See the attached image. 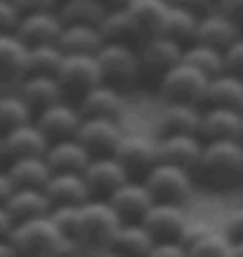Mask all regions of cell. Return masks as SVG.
I'll list each match as a JSON object with an SVG mask.
<instances>
[{"label": "cell", "instance_id": "6da1fadb", "mask_svg": "<svg viewBox=\"0 0 243 257\" xmlns=\"http://www.w3.org/2000/svg\"><path fill=\"white\" fill-rule=\"evenodd\" d=\"M212 189H229L243 182V142H205L194 179Z\"/></svg>", "mask_w": 243, "mask_h": 257}, {"label": "cell", "instance_id": "7a4b0ae2", "mask_svg": "<svg viewBox=\"0 0 243 257\" xmlns=\"http://www.w3.org/2000/svg\"><path fill=\"white\" fill-rule=\"evenodd\" d=\"M10 241L17 248L19 257H64L73 238L64 234L55 224V219L47 215L15 224Z\"/></svg>", "mask_w": 243, "mask_h": 257}, {"label": "cell", "instance_id": "3957f363", "mask_svg": "<svg viewBox=\"0 0 243 257\" xmlns=\"http://www.w3.org/2000/svg\"><path fill=\"white\" fill-rule=\"evenodd\" d=\"M120 224H123V219L116 215V210L109 205L106 198H90L78 208V222H76L73 238L83 243L90 252L106 250Z\"/></svg>", "mask_w": 243, "mask_h": 257}, {"label": "cell", "instance_id": "277c9868", "mask_svg": "<svg viewBox=\"0 0 243 257\" xmlns=\"http://www.w3.org/2000/svg\"><path fill=\"white\" fill-rule=\"evenodd\" d=\"M97 66L102 73V83L126 92L137 85L142 78L140 50L135 45H120V43H104L97 52Z\"/></svg>", "mask_w": 243, "mask_h": 257}, {"label": "cell", "instance_id": "5b68a950", "mask_svg": "<svg viewBox=\"0 0 243 257\" xmlns=\"http://www.w3.org/2000/svg\"><path fill=\"white\" fill-rule=\"evenodd\" d=\"M144 187L149 189L154 203H173V205H187L194 196V172L177 168V165L156 163L144 177Z\"/></svg>", "mask_w": 243, "mask_h": 257}, {"label": "cell", "instance_id": "8992f818", "mask_svg": "<svg viewBox=\"0 0 243 257\" xmlns=\"http://www.w3.org/2000/svg\"><path fill=\"white\" fill-rule=\"evenodd\" d=\"M210 80L196 69L187 66L180 62L175 69H170L163 78L158 80V97L163 104H194L201 106L205 104V94H208Z\"/></svg>", "mask_w": 243, "mask_h": 257}, {"label": "cell", "instance_id": "52a82bcc", "mask_svg": "<svg viewBox=\"0 0 243 257\" xmlns=\"http://www.w3.org/2000/svg\"><path fill=\"white\" fill-rule=\"evenodd\" d=\"M57 83L62 87L64 97L78 101L92 87L102 85V73L97 66V57L92 55H64V62L57 71Z\"/></svg>", "mask_w": 243, "mask_h": 257}, {"label": "cell", "instance_id": "ba28073f", "mask_svg": "<svg viewBox=\"0 0 243 257\" xmlns=\"http://www.w3.org/2000/svg\"><path fill=\"white\" fill-rule=\"evenodd\" d=\"M133 179H142L158 163V137L144 133H126L113 154Z\"/></svg>", "mask_w": 243, "mask_h": 257}, {"label": "cell", "instance_id": "9c48e42d", "mask_svg": "<svg viewBox=\"0 0 243 257\" xmlns=\"http://www.w3.org/2000/svg\"><path fill=\"white\" fill-rule=\"evenodd\" d=\"M187 222L189 215L184 205H173V203H154L149 212L142 217V226L149 231L154 243L180 241Z\"/></svg>", "mask_w": 243, "mask_h": 257}, {"label": "cell", "instance_id": "30bf717a", "mask_svg": "<svg viewBox=\"0 0 243 257\" xmlns=\"http://www.w3.org/2000/svg\"><path fill=\"white\" fill-rule=\"evenodd\" d=\"M126 130L118 120H102V118H83L76 140L87 149L92 158L97 156H113L118 144L123 140Z\"/></svg>", "mask_w": 243, "mask_h": 257}, {"label": "cell", "instance_id": "8fae6325", "mask_svg": "<svg viewBox=\"0 0 243 257\" xmlns=\"http://www.w3.org/2000/svg\"><path fill=\"white\" fill-rule=\"evenodd\" d=\"M137 50H140L142 76H156L158 80L182 62V52H184V47L165 36H154L144 40Z\"/></svg>", "mask_w": 243, "mask_h": 257}, {"label": "cell", "instance_id": "7c38bea8", "mask_svg": "<svg viewBox=\"0 0 243 257\" xmlns=\"http://www.w3.org/2000/svg\"><path fill=\"white\" fill-rule=\"evenodd\" d=\"M26 57H29V47L15 33L0 36V92L19 90L24 78L29 76Z\"/></svg>", "mask_w": 243, "mask_h": 257}, {"label": "cell", "instance_id": "4fadbf2b", "mask_svg": "<svg viewBox=\"0 0 243 257\" xmlns=\"http://www.w3.org/2000/svg\"><path fill=\"white\" fill-rule=\"evenodd\" d=\"M43 135L50 142H62V140H73L78 135L80 125H83V116L76 104H71L69 99L59 101L50 109L40 111L38 116L33 118Z\"/></svg>", "mask_w": 243, "mask_h": 257}, {"label": "cell", "instance_id": "5bb4252c", "mask_svg": "<svg viewBox=\"0 0 243 257\" xmlns=\"http://www.w3.org/2000/svg\"><path fill=\"white\" fill-rule=\"evenodd\" d=\"M205 142L198 135H165L158 137V163L177 165L184 170H196Z\"/></svg>", "mask_w": 243, "mask_h": 257}, {"label": "cell", "instance_id": "9a60e30c", "mask_svg": "<svg viewBox=\"0 0 243 257\" xmlns=\"http://www.w3.org/2000/svg\"><path fill=\"white\" fill-rule=\"evenodd\" d=\"M64 24L57 12H36V15H24L15 36L26 47L40 45H59Z\"/></svg>", "mask_w": 243, "mask_h": 257}, {"label": "cell", "instance_id": "2e32d148", "mask_svg": "<svg viewBox=\"0 0 243 257\" xmlns=\"http://www.w3.org/2000/svg\"><path fill=\"white\" fill-rule=\"evenodd\" d=\"M106 201L123 222H142V217L154 205V198H151L149 189L144 187L142 179H128L126 184H120Z\"/></svg>", "mask_w": 243, "mask_h": 257}, {"label": "cell", "instance_id": "e0dca14e", "mask_svg": "<svg viewBox=\"0 0 243 257\" xmlns=\"http://www.w3.org/2000/svg\"><path fill=\"white\" fill-rule=\"evenodd\" d=\"M198 137L203 142H243V111L208 106L201 116Z\"/></svg>", "mask_w": 243, "mask_h": 257}, {"label": "cell", "instance_id": "ac0fdd59", "mask_svg": "<svg viewBox=\"0 0 243 257\" xmlns=\"http://www.w3.org/2000/svg\"><path fill=\"white\" fill-rule=\"evenodd\" d=\"M76 106H78L83 118H102V120H118V123L126 113L123 92L111 85H104V83L92 87L87 94H83L76 101Z\"/></svg>", "mask_w": 243, "mask_h": 257}, {"label": "cell", "instance_id": "d6986e66", "mask_svg": "<svg viewBox=\"0 0 243 257\" xmlns=\"http://www.w3.org/2000/svg\"><path fill=\"white\" fill-rule=\"evenodd\" d=\"M52 142L47 140L36 120L17 127L12 133L3 135V147H5V161H19V158H45L47 149Z\"/></svg>", "mask_w": 243, "mask_h": 257}, {"label": "cell", "instance_id": "ffe728a7", "mask_svg": "<svg viewBox=\"0 0 243 257\" xmlns=\"http://www.w3.org/2000/svg\"><path fill=\"white\" fill-rule=\"evenodd\" d=\"M87 187L92 191L94 198H109L120 184H126L128 179H133L128 175V170L118 163L113 156H97L90 161V165L83 172Z\"/></svg>", "mask_w": 243, "mask_h": 257}, {"label": "cell", "instance_id": "44dd1931", "mask_svg": "<svg viewBox=\"0 0 243 257\" xmlns=\"http://www.w3.org/2000/svg\"><path fill=\"white\" fill-rule=\"evenodd\" d=\"M241 36H243L241 26L215 8L212 12H208V15H203L198 19V31H196V40H194V43H201V45L215 47V50L224 52V50H227L229 45H234Z\"/></svg>", "mask_w": 243, "mask_h": 257}, {"label": "cell", "instance_id": "7402d4cb", "mask_svg": "<svg viewBox=\"0 0 243 257\" xmlns=\"http://www.w3.org/2000/svg\"><path fill=\"white\" fill-rule=\"evenodd\" d=\"M45 194L52 203V208L59 205H83L94 198L87 187L83 172H55L45 184Z\"/></svg>", "mask_w": 243, "mask_h": 257}, {"label": "cell", "instance_id": "603a6c76", "mask_svg": "<svg viewBox=\"0 0 243 257\" xmlns=\"http://www.w3.org/2000/svg\"><path fill=\"white\" fill-rule=\"evenodd\" d=\"M203 111L194 104H163L158 111L156 130L158 137L165 135H198Z\"/></svg>", "mask_w": 243, "mask_h": 257}, {"label": "cell", "instance_id": "cb8c5ba5", "mask_svg": "<svg viewBox=\"0 0 243 257\" xmlns=\"http://www.w3.org/2000/svg\"><path fill=\"white\" fill-rule=\"evenodd\" d=\"M17 92L29 104V109L33 111V116H38L40 111H45V109H50V106H55V104L66 99L55 76H26Z\"/></svg>", "mask_w": 243, "mask_h": 257}, {"label": "cell", "instance_id": "d4e9b609", "mask_svg": "<svg viewBox=\"0 0 243 257\" xmlns=\"http://www.w3.org/2000/svg\"><path fill=\"white\" fill-rule=\"evenodd\" d=\"M8 212L12 215L15 224L29 222V219L47 217L52 212V203L47 198L45 189H15V194L5 203Z\"/></svg>", "mask_w": 243, "mask_h": 257}, {"label": "cell", "instance_id": "484cf974", "mask_svg": "<svg viewBox=\"0 0 243 257\" xmlns=\"http://www.w3.org/2000/svg\"><path fill=\"white\" fill-rule=\"evenodd\" d=\"M45 161L52 172H85L92 156L76 137L73 140L52 142L45 154Z\"/></svg>", "mask_w": 243, "mask_h": 257}, {"label": "cell", "instance_id": "4316f807", "mask_svg": "<svg viewBox=\"0 0 243 257\" xmlns=\"http://www.w3.org/2000/svg\"><path fill=\"white\" fill-rule=\"evenodd\" d=\"M168 10H170L168 0H135L133 5L128 8L135 26H137V33H140L142 43L163 33V24H165V17H168Z\"/></svg>", "mask_w": 243, "mask_h": 257}, {"label": "cell", "instance_id": "83f0119b", "mask_svg": "<svg viewBox=\"0 0 243 257\" xmlns=\"http://www.w3.org/2000/svg\"><path fill=\"white\" fill-rule=\"evenodd\" d=\"M151 248L154 238L142 226V222H123L109 245V250L120 257H149Z\"/></svg>", "mask_w": 243, "mask_h": 257}, {"label": "cell", "instance_id": "f1b7e54d", "mask_svg": "<svg viewBox=\"0 0 243 257\" xmlns=\"http://www.w3.org/2000/svg\"><path fill=\"white\" fill-rule=\"evenodd\" d=\"M104 36L99 26H80V24H71L64 26L62 38H59V50L64 55H97L104 47Z\"/></svg>", "mask_w": 243, "mask_h": 257}, {"label": "cell", "instance_id": "f546056e", "mask_svg": "<svg viewBox=\"0 0 243 257\" xmlns=\"http://www.w3.org/2000/svg\"><path fill=\"white\" fill-rule=\"evenodd\" d=\"M5 170H8L15 189H45L50 177L55 175V172L50 170L45 158H19V161H10Z\"/></svg>", "mask_w": 243, "mask_h": 257}, {"label": "cell", "instance_id": "4dcf8cb0", "mask_svg": "<svg viewBox=\"0 0 243 257\" xmlns=\"http://www.w3.org/2000/svg\"><path fill=\"white\" fill-rule=\"evenodd\" d=\"M109 8L104 0H62L57 15L64 26L80 24V26H99Z\"/></svg>", "mask_w": 243, "mask_h": 257}, {"label": "cell", "instance_id": "1f68e13d", "mask_svg": "<svg viewBox=\"0 0 243 257\" xmlns=\"http://www.w3.org/2000/svg\"><path fill=\"white\" fill-rule=\"evenodd\" d=\"M205 104L243 111V78L227 73V71L220 73L217 78H212L208 85V94H205Z\"/></svg>", "mask_w": 243, "mask_h": 257}, {"label": "cell", "instance_id": "d6a6232c", "mask_svg": "<svg viewBox=\"0 0 243 257\" xmlns=\"http://www.w3.org/2000/svg\"><path fill=\"white\" fill-rule=\"evenodd\" d=\"M99 31H102L106 43H120V45H135L140 47V33L135 26L133 17L128 10H109L106 17L99 24Z\"/></svg>", "mask_w": 243, "mask_h": 257}, {"label": "cell", "instance_id": "836d02e7", "mask_svg": "<svg viewBox=\"0 0 243 257\" xmlns=\"http://www.w3.org/2000/svg\"><path fill=\"white\" fill-rule=\"evenodd\" d=\"M182 62L191 69H196L198 73H203L208 80L224 73V52L215 50V47L201 45V43H191V45L184 47Z\"/></svg>", "mask_w": 243, "mask_h": 257}, {"label": "cell", "instance_id": "e575fe53", "mask_svg": "<svg viewBox=\"0 0 243 257\" xmlns=\"http://www.w3.org/2000/svg\"><path fill=\"white\" fill-rule=\"evenodd\" d=\"M198 19H201V17H196L194 12H187V10H180V8H173V5H170L161 36L175 40V43L182 47H187L196 40Z\"/></svg>", "mask_w": 243, "mask_h": 257}, {"label": "cell", "instance_id": "d590c367", "mask_svg": "<svg viewBox=\"0 0 243 257\" xmlns=\"http://www.w3.org/2000/svg\"><path fill=\"white\" fill-rule=\"evenodd\" d=\"M33 111L19 97V92H0V135H8L22 125L31 123Z\"/></svg>", "mask_w": 243, "mask_h": 257}, {"label": "cell", "instance_id": "8d00e7d4", "mask_svg": "<svg viewBox=\"0 0 243 257\" xmlns=\"http://www.w3.org/2000/svg\"><path fill=\"white\" fill-rule=\"evenodd\" d=\"M62 62H64V52L59 50V45L29 47L26 69H29V76H57Z\"/></svg>", "mask_w": 243, "mask_h": 257}, {"label": "cell", "instance_id": "74e56055", "mask_svg": "<svg viewBox=\"0 0 243 257\" xmlns=\"http://www.w3.org/2000/svg\"><path fill=\"white\" fill-rule=\"evenodd\" d=\"M231 245L234 243L222 234V229H217L215 234L205 236L203 241L191 245L189 248V257H231Z\"/></svg>", "mask_w": 243, "mask_h": 257}, {"label": "cell", "instance_id": "f35d334b", "mask_svg": "<svg viewBox=\"0 0 243 257\" xmlns=\"http://www.w3.org/2000/svg\"><path fill=\"white\" fill-rule=\"evenodd\" d=\"M217 231V226L210 224L208 219H191L189 217L187 226H184V231H182L180 236V243L184 245V248H191V245H196L198 241H203L205 236H210Z\"/></svg>", "mask_w": 243, "mask_h": 257}, {"label": "cell", "instance_id": "ab89813d", "mask_svg": "<svg viewBox=\"0 0 243 257\" xmlns=\"http://www.w3.org/2000/svg\"><path fill=\"white\" fill-rule=\"evenodd\" d=\"M222 234L227 236L231 243H241L243 241V203L236 205L234 210L227 212L224 224H222Z\"/></svg>", "mask_w": 243, "mask_h": 257}, {"label": "cell", "instance_id": "60d3db41", "mask_svg": "<svg viewBox=\"0 0 243 257\" xmlns=\"http://www.w3.org/2000/svg\"><path fill=\"white\" fill-rule=\"evenodd\" d=\"M22 22V12L17 10L12 0H0V36L15 33Z\"/></svg>", "mask_w": 243, "mask_h": 257}, {"label": "cell", "instance_id": "b9f144b4", "mask_svg": "<svg viewBox=\"0 0 243 257\" xmlns=\"http://www.w3.org/2000/svg\"><path fill=\"white\" fill-rule=\"evenodd\" d=\"M224 71L243 78V36L224 50Z\"/></svg>", "mask_w": 243, "mask_h": 257}, {"label": "cell", "instance_id": "7bdbcfd3", "mask_svg": "<svg viewBox=\"0 0 243 257\" xmlns=\"http://www.w3.org/2000/svg\"><path fill=\"white\" fill-rule=\"evenodd\" d=\"M17 10L24 15H36V12H57L59 0H12Z\"/></svg>", "mask_w": 243, "mask_h": 257}, {"label": "cell", "instance_id": "ee69618b", "mask_svg": "<svg viewBox=\"0 0 243 257\" xmlns=\"http://www.w3.org/2000/svg\"><path fill=\"white\" fill-rule=\"evenodd\" d=\"M168 5L187 10V12H194L196 17H203V15H208V12H212L217 3H215V0H168Z\"/></svg>", "mask_w": 243, "mask_h": 257}, {"label": "cell", "instance_id": "f6af8a7d", "mask_svg": "<svg viewBox=\"0 0 243 257\" xmlns=\"http://www.w3.org/2000/svg\"><path fill=\"white\" fill-rule=\"evenodd\" d=\"M149 257H189V250L180 241H163L154 243Z\"/></svg>", "mask_w": 243, "mask_h": 257}, {"label": "cell", "instance_id": "bcb514c9", "mask_svg": "<svg viewBox=\"0 0 243 257\" xmlns=\"http://www.w3.org/2000/svg\"><path fill=\"white\" fill-rule=\"evenodd\" d=\"M215 8L220 10L222 15H227L229 19H234L243 29V0H217Z\"/></svg>", "mask_w": 243, "mask_h": 257}, {"label": "cell", "instance_id": "7dc6e473", "mask_svg": "<svg viewBox=\"0 0 243 257\" xmlns=\"http://www.w3.org/2000/svg\"><path fill=\"white\" fill-rule=\"evenodd\" d=\"M12 231H15V219H12V215L8 212L5 205H0V241L10 238Z\"/></svg>", "mask_w": 243, "mask_h": 257}, {"label": "cell", "instance_id": "c3c4849f", "mask_svg": "<svg viewBox=\"0 0 243 257\" xmlns=\"http://www.w3.org/2000/svg\"><path fill=\"white\" fill-rule=\"evenodd\" d=\"M12 194H15V184H12L8 170H5V168H0V205H5Z\"/></svg>", "mask_w": 243, "mask_h": 257}, {"label": "cell", "instance_id": "681fc988", "mask_svg": "<svg viewBox=\"0 0 243 257\" xmlns=\"http://www.w3.org/2000/svg\"><path fill=\"white\" fill-rule=\"evenodd\" d=\"M0 257H19V252H17V248L12 245V241H10V238L0 241Z\"/></svg>", "mask_w": 243, "mask_h": 257}, {"label": "cell", "instance_id": "f907efd6", "mask_svg": "<svg viewBox=\"0 0 243 257\" xmlns=\"http://www.w3.org/2000/svg\"><path fill=\"white\" fill-rule=\"evenodd\" d=\"M104 3H106V8L109 10H128L135 0H104Z\"/></svg>", "mask_w": 243, "mask_h": 257}, {"label": "cell", "instance_id": "816d5d0a", "mask_svg": "<svg viewBox=\"0 0 243 257\" xmlns=\"http://www.w3.org/2000/svg\"><path fill=\"white\" fill-rule=\"evenodd\" d=\"M90 257H120V255H116L113 250H109V248H106V250H94V252H92V255H90Z\"/></svg>", "mask_w": 243, "mask_h": 257}, {"label": "cell", "instance_id": "f5cc1de1", "mask_svg": "<svg viewBox=\"0 0 243 257\" xmlns=\"http://www.w3.org/2000/svg\"><path fill=\"white\" fill-rule=\"evenodd\" d=\"M231 257H243V241L231 245Z\"/></svg>", "mask_w": 243, "mask_h": 257}, {"label": "cell", "instance_id": "db71d44e", "mask_svg": "<svg viewBox=\"0 0 243 257\" xmlns=\"http://www.w3.org/2000/svg\"><path fill=\"white\" fill-rule=\"evenodd\" d=\"M0 161H5V147H3V135H0Z\"/></svg>", "mask_w": 243, "mask_h": 257}, {"label": "cell", "instance_id": "11a10c76", "mask_svg": "<svg viewBox=\"0 0 243 257\" xmlns=\"http://www.w3.org/2000/svg\"><path fill=\"white\" fill-rule=\"evenodd\" d=\"M241 203H243V196H241Z\"/></svg>", "mask_w": 243, "mask_h": 257}]
</instances>
